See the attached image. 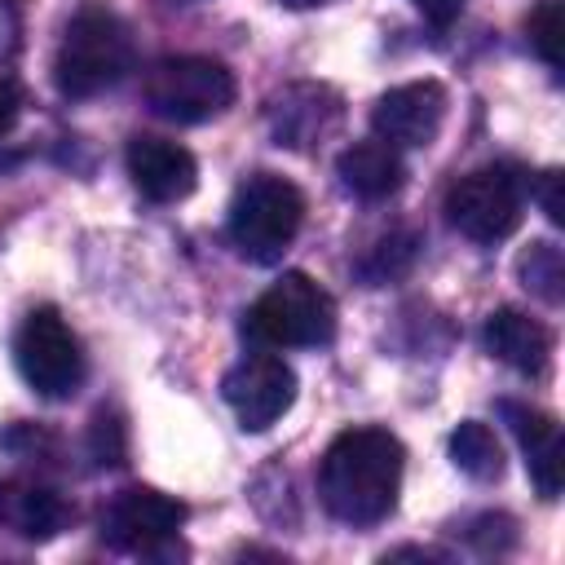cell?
<instances>
[{"label":"cell","instance_id":"1","mask_svg":"<svg viewBox=\"0 0 565 565\" xmlns=\"http://www.w3.org/2000/svg\"><path fill=\"white\" fill-rule=\"evenodd\" d=\"M406 450L388 428H344L318 468V499L344 525H375L393 512Z\"/></svg>","mask_w":565,"mask_h":565},{"label":"cell","instance_id":"2","mask_svg":"<svg viewBox=\"0 0 565 565\" xmlns=\"http://www.w3.org/2000/svg\"><path fill=\"white\" fill-rule=\"evenodd\" d=\"M243 335L260 349H318L335 335V300L309 274L291 269L247 305Z\"/></svg>","mask_w":565,"mask_h":565},{"label":"cell","instance_id":"3","mask_svg":"<svg viewBox=\"0 0 565 565\" xmlns=\"http://www.w3.org/2000/svg\"><path fill=\"white\" fill-rule=\"evenodd\" d=\"M132 71V35L128 26L106 9H84L71 18L57 57L53 79L62 97H97L115 88Z\"/></svg>","mask_w":565,"mask_h":565},{"label":"cell","instance_id":"4","mask_svg":"<svg viewBox=\"0 0 565 565\" xmlns=\"http://www.w3.org/2000/svg\"><path fill=\"white\" fill-rule=\"evenodd\" d=\"M305 221V194L274 172H256L234 190L230 203V243L252 265H274L291 247Z\"/></svg>","mask_w":565,"mask_h":565},{"label":"cell","instance_id":"5","mask_svg":"<svg viewBox=\"0 0 565 565\" xmlns=\"http://www.w3.org/2000/svg\"><path fill=\"white\" fill-rule=\"evenodd\" d=\"M238 84L216 57H163L146 75V102L172 124H203L234 102Z\"/></svg>","mask_w":565,"mask_h":565},{"label":"cell","instance_id":"6","mask_svg":"<svg viewBox=\"0 0 565 565\" xmlns=\"http://www.w3.org/2000/svg\"><path fill=\"white\" fill-rule=\"evenodd\" d=\"M13 362L22 371V380L40 393V397H71L84 384V353L75 331L66 327V318L53 305L31 309L18 331H13Z\"/></svg>","mask_w":565,"mask_h":565},{"label":"cell","instance_id":"7","mask_svg":"<svg viewBox=\"0 0 565 565\" xmlns=\"http://www.w3.org/2000/svg\"><path fill=\"white\" fill-rule=\"evenodd\" d=\"M521 207H525V181L503 163L477 168L446 190V221L472 243L508 238L521 225Z\"/></svg>","mask_w":565,"mask_h":565},{"label":"cell","instance_id":"8","mask_svg":"<svg viewBox=\"0 0 565 565\" xmlns=\"http://www.w3.org/2000/svg\"><path fill=\"white\" fill-rule=\"evenodd\" d=\"M221 393L247 433H265L269 424H278L291 411L296 371L278 353H247L225 371Z\"/></svg>","mask_w":565,"mask_h":565},{"label":"cell","instance_id":"9","mask_svg":"<svg viewBox=\"0 0 565 565\" xmlns=\"http://www.w3.org/2000/svg\"><path fill=\"white\" fill-rule=\"evenodd\" d=\"M185 521V508L150 486H132V490H119L102 516V539L115 547V552H132V556H154L163 552L177 530Z\"/></svg>","mask_w":565,"mask_h":565},{"label":"cell","instance_id":"10","mask_svg":"<svg viewBox=\"0 0 565 565\" xmlns=\"http://www.w3.org/2000/svg\"><path fill=\"white\" fill-rule=\"evenodd\" d=\"M446 124V88L437 79H411V84H397L388 88L375 110H371V128L380 141H388L393 150L406 146V150H419V146H433L437 132Z\"/></svg>","mask_w":565,"mask_h":565},{"label":"cell","instance_id":"11","mask_svg":"<svg viewBox=\"0 0 565 565\" xmlns=\"http://www.w3.org/2000/svg\"><path fill=\"white\" fill-rule=\"evenodd\" d=\"M124 163H128L132 185L150 203H177L199 185L194 154L177 141H163V137H132L124 150Z\"/></svg>","mask_w":565,"mask_h":565},{"label":"cell","instance_id":"12","mask_svg":"<svg viewBox=\"0 0 565 565\" xmlns=\"http://www.w3.org/2000/svg\"><path fill=\"white\" fill-rule=\"evenodd\" d=\"M508 428L516 433L521 441V455H525V468H530V481L543 499H556L561 494V481H565V441H561V424L534 406H521V402H499Z\"/></svg>","mask_w":565,"mask_h":565},{"label":"cell","instance_id":"13","mask_svg":"<svg viewBox=\"0 0 565 565\" xmlns=\"http://www.w3.org/2000/svg\"><path fill=\"white\" fill-rule=\"evenodd\" d=\"M486 349L521 375H543L552 362V331L521 309H494L486 318Z\"/></svg>","mask_w":565,"mask_h":565},{"label":"cell","instance_id":"14","mask_svg":"<svg viewBox=\"0 0 565 565\" xmlns=\"http://www.w3.org/2000/svg\"><path fill=\"white\" fill-rule=\"evenodd\" d=\"M335 172H340L344 190L358 194V199H366V203H380V199L397 194L402 190V177H406L397 150L388 141H380V137L344 146L340 159H335Z\"/></svg>","mask_w":565,"mask_h":565},{"label":"cell","instance_id":"15","mask_svg":"<svg viewBox=\"0 0 565 565\" xmlns=\"http://www.w3.org/2000/svg\"><path fill=\"white\" fill-rule=\"evenodd\" d=\"M0 521L31 543L53 539L66 525V503L57 490L35 486V481H18V486H0Z\"/></svg>","mask_w":565,"mask_h":565},{"label":"cell","instance_id":"16","mask_svg":"<svg viewBox=\"0 0 565 565\" xmlns=\"http://www.w3.org/2000/svg\"><path fill=\"white\" fill-rule=\"evenodd\" d=\"M450 459L472 481H499L503 477V446H499L494 428L481 424V419H463L450 433Z\"/></svg>","mask_w":565,"mask_h":565},{"label":"cell","instance_id":"17","mask_svg":"<svg viewBox=\"0 0 565 565\" xmlns=\"http://www.w3.org/2000/svg\"><path fill=\"white\" fill-rule=\"evenodd\" d=\"M305 102H296V93H282L274 102V128H278V141L287 146H309L313 137L327 132L331 119H322V110H335V97L327 106H318L327 97V88H300Z\"/></svg>","mask_w":565,"mask_h":565},{"label":"cell","instance_id":"18","mask_svg":"<svg viewBox=\"0 0 565 565\" xmlns=\"http://www.w3.org/2000/svg\"><path fill=\"white\" fill-rule=\"evenodd\" d=\"M521 282L534 291V296H543L547 305H561V282H565V260H561V247H552V243H534L525 256H521Z\"/></svg>","mask_w":565,"mask_h":565},{"label":"cell","instance_id":"19","mask_svg":"<svg viewBox=\"0 0 565 565\" xmlns=\"http://www.w3.org/2000/svg\"><path fill=\"white\" fill-rule=\"evenodd\" d=\"M415 247H419L415 234H388V238H380V243L371 247V256L358 265V274H362L366 282H388V278H397L402 269H411Z\"/></svg>","mask_w":565,"mask_h":565},{"label":"cell","instance_id":"20","mask_svg":"<svg viewBox=\"0 0 565 565\" xmlns=\"http://www.w3.org/2000/svg\"><path fill=\"white\" fill-rule=\"evenodd\" d=\"M561 40H565V9H561V0H543L530 13V49L552 71H561Z\"/></svg>","mask_w":565,"mask_h":565},{"label":"cell","instance_id":"21","mask_svg":"<svg viewBox=\"0 0 565 565\" xmlns=\"http://www.w3.org/2000/svg\"><path fill=\"white\" fill-rule=\"evenodd\" d=\"M88 455L97 468H119L124 455H128V433H124V419L110 415V411H97L93 424H88Z\"/></svg>","mask_w":565,"mask_h":565},{"label":"cell","instance_id":"22","mask_svg":"<svg viewBox=\"0 0 565 565\" xmlns=\"http://www.w3.org/2000/svg\"><path fill=\"white\" fill-rule=\"evenodd\" d=\"M18 40H22V13H18V0H0V62L18 53Z\"/></svg>","mask_w":565,"mask_h":565},{"label":"cell","instance_id":"23","mask_svg":"<svg viewBox=\"0 0 565 565\" xmlns=\"http://www.w3.org/2000/svg\"><path fill=\"white\" fill-rule=\"evenodd\" d=\"M539 203L547 212L552 225H565V199H561V172H543L539 177Z\"/></svg>","mask_w":565,"mask_h":565},{"label":"cell","instance_id":"24","mask_svg":"<svg viewBox=\"0 0 565 565\" xmlns=\"http://www.w3.org/2000/svg\"><path fill=\"white\" fill-rule=\"evenodd\" d=\"M433 26H450L459 13H463V0H411Z\"/></svg>","mask_w":565,"mask_h":565},{"label":"cell","instance_id":"25","mask_svg":"<svg viewBox=\"0 0 565 565\" xmlns=\"http://www.w3.org/2000/svg\"><path fill=\"white\" fill-rule=\"evenodd\" d=\"M22 115V93L13 79H0V137H9V128L18 124Z\"/></svg>","mask_w":565,"mask_h":565},{"label":"cell","instance_id":"26","mask_svg":"<svg viewBox=\"0 0 565 565\" xmlns=\"http://www.w3.org/2000/svg\"><path fill=\"white\" fill-rule=\"evenodd\" d=\"M287 9H318V4H331V0H282Z\"/></svg>","mask_w":565,"mask_h":565}]
</instances>
